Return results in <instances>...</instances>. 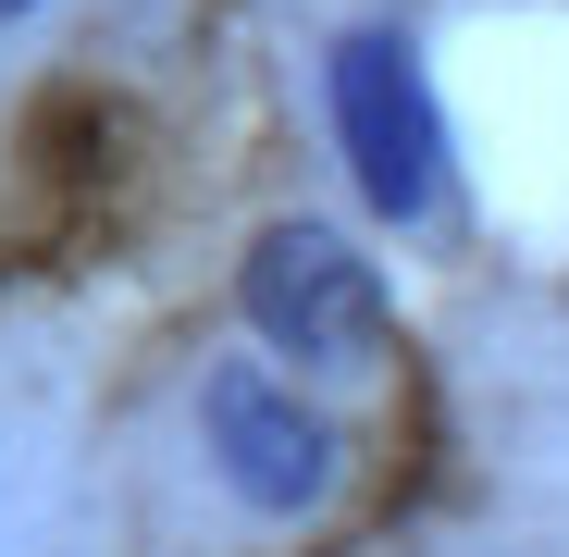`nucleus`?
Returning a JSON list of instances; mask_svg holds the SVG:
<instances>
[{"label":"nucleus","mask_w":569,"mask_h":557,"mask_svg":"<svg viewBox=\"0 0 569 557\" xmlns=\"http://www.w3.org/2000/svg\"><path fill=\"white\" fill-rule=\"evenodd\" d=\"M199 434H211V471H223L260 520H298V508H322V484H335L322 409H310L298 385H272L260 359H223L211 385H199Z\"/></svg>","instance_id":"obj_3"},{"label":"nucleus","mask_w":569,"mask_h":557,"mask_svg":"<svg viewBox=\"0 0 569 557\" xmlns=\"http://www.w3.org/2000/svg\"><path fill=\"white\" fill-rule=\"evenodd\" d=\"M13 13H38V0H0V26H13Z\"/></svg>","instance_id":"obj_4"},{"label":"nucleus","mask_w":569,"mask_h":557,"mask_svg":"<svg viewBox=\"0 0 569 557\" xmlns=\"http://www.w3.org/2000/svg\"><path fill=\"white\" fill-rule=\"evenodd\" d=\"M236 310L298 371H359L385 347V272H371L335 223H272L248 248V272H236Z\"/></svg>","instance_id":"obj_1"},{"label":"nucleus","mask_w":569,"mask_h":557,"mask_svg":"<svg viewBox=\"0 0 569 557\" xmlns=\"http://www.w3.org/2000/svg\"><path fill=\"white\" fill-rule=\"evenodd\" d=\"M335 137H347V173L385 223H421L446 199V125H433V87H421V50L359 26L335 38Z\"/></svg>","instance_id":"obj_2"}]
</instances>
